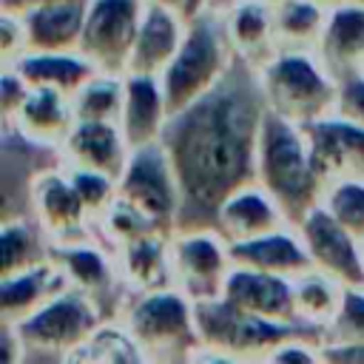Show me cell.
<instances>
[{
    "mask_svg": "<svg viewBox=\"0 0 364 364\" xmlns=\"http://www.w3.org/2000/svg\"><path fill=\"white\" fill-rule=\"evenodd\" d=\"M267 114L259 74L236 60L225 80L193 105L171 114L162 145L182 185V216L188 228L213 222L216 208L242 185L256 182V148Z\"/></svg>",
    "mask_w": 364,
    "mask_h": 364,
    "instance_id": "6da1fadb",
    "label": "cell"
},
{
    "mask_svg": "<svg viewBox=\"0 0 364 364\" xmlns=\"http://www.w3.org/2000/svg\"><path fill=\"white\" fill-rule=\"evenodd\" d=\"M256 182L279 202L293 228L321 202L324 179L313 165L301 125H293L270 111L264 114L256 148Z\"/></svg>",
    "mask_w": 364,
    "mask_h": 364,
    "instance_id": "7a4b0ae2",
    "label": "cell"
},
{
    "mask_svg": "<svg viewBox=\"0 0 364 364\" xmlns=\"http://www.w3.org/2000/svg\"><path fill=\"white\" fill-rule=\"evenodd\" d=\"M119 324L151 364H191L202 350L196 304L179 287L131 293Z\"/></svg>",
    "mask_w": 364,
    "mask_h": 364,
    "instance_id": "3957f363",
    "label": "cell"
},
{
    "mask_svg": "<svg viewBox=\"0 0 364 364\" xmlns=\"http://www.w3.org/2000/svg\"><path fill=\"white\" fill-rule=\"evenodd\" d=\"M256 74L267 111L293 125L304 128L336 108L338 80L316 51L279 48Z\"/></svg>",
    "mask_w": 364,
    "mask_h": 364,
    "instance_id": "277c9868",
    "label": "cell"
},
{
    "mask_svg": "<svg viewBox=\"0 0 364 364\" xmlns=\"http://www.w3.org/2000/svg\"><path fill=\"white\" fill-rule=\"evenodd\" d=\"M233 63H236V54L228 43L222 9L210 6V9L188 17L185 40H182L176 57L159 74L171 114L193 105L208 91H213L225 80V74L230 71Z\"/></svg>",
    "mask_w": 364,
    "mask_h": 364,
    "instance_id": "5b68a950",
    "label": "cell"
},
{
    "mask_svg": "<svg viewBox=\"0 0 364 364\" xmlns=\"http://www.w3.org/2000/svg\"><path fill=\"white\" fill-rule=\"evenodd\" d=\"M196 324H199L202 347L239 355L250 364H259L279 341H284L290 336H301L304 330H310L304 324H287V321L253 316L247 310L233 307L225 299L199 301L196 304Z\"/></svg>",
    "mask_w": 364,
    "mask_h": 364,
    "instance_id": "8992f818",
    "label": "cell"
},
{
    "mask_svg": "<svg viewBox=\"0 0 364 364\" xmlns=\"http://www.w3.org/2000/svg\"><path fill=\"white\" fill-rule=\"evenodd\" d=\"M119 199L145 213L159 230L173 233L182 216V185L162 142L134 148L117 179Z\"/></svg>",
    "mask_w": 364,
    "mask_h": 364,
    "instance_id": "52a82bcc",
    "label": "cell"
},
{
    "mask_svg": "<svg viewBox=\"0 0 364 364\" xmlns=\"http://www.w3.org/2000/svg\"><path fill=\"white\" fill-rule=\"evenodd\" d=\"M102 324V304L68 284L14 327L28 350L68 355L85 347Z\"/></svg>",
    "mask_w": 364,
    "mask_h": 364,
    "instance_id": "ba28073f",
    "label": "cell"
},
{
    "mask_svg": "<svg viewBox=\"0 0 364 364\" xmlns=\"http://www.w3.org/2000/svg\"><path fill=\"white\" fill-rule=\"evenodd\" d=\"M230 270V242L213 225L176 228L171 233L173 287H179L193 304L219 299Z\"/></svg>",
    "mask_w": 364,
    "mask_h": 364,
    "instance_id": "9c48e42d",
    "label": "cell"
},
{
    "mask_svg": "<svg viewBox=\"0 0 364 364\" xmlns=\"http://www.w3.org/2000/svg\"><path fill=\"white\" fill-rule=\"evenodd\" d=\"M145 0H88L80 51L102 74H128Z\"/></svg>",
    "mask_w": 364,
    "mask_h": 364,
    "instance_id": "30bf717a",
    "label": "cell"
},
{
    "mask_svg": "<svg viewBox=\"0 0 364 364\" xmlns=\"http://www.w3.org/2000/svg\"><path fill=\"white\" fill-rule=\"evenodd\" d=\"M31 193V210L43 233L51 239V245H68L80 239H91L97 230L94 216L82 205L68 171L60 168H43L28 182Z\"/></svg>",
    "mask_w": 364,
    "mask_h": 364,
    "instance_id": "8fae6325",
    "label": "cell"
},
{
    "mask_svg": "<svg viewBox=\"0 0 364 364\" xmlns=\"http://www.w3.org/2000/svg\"><path fill=\"white\" fill-rule=\"evenodd\" d=\"M310 264L344 287H364V245L347 228H341L321 205L307 210L296 225Z\"/></svg>",
    "mask_w": 364,
    "mask_h": 364,
    "instance_id": "7c38bea8",
    "label": "cell"
},
{
    "mask_svg": "<svg viewBox=\"0 0 364 364\" xmlns=\"http://www.w3.org/2000/svg\"><path fill=\"white\" fill-rule=\"evenodd\" d=\"M304 136L313 154V165L324 179V185L344 176H364V128L361 125L333 111L304 125Z\"/></svg>",
    "mask_w": 364,
    "mask_h": 364,
    "instance_id": "4fadbf2b",
    "label": "cell"
},
{
    "mask_svg": "<svg viewBox=\"0 0 364 364\" xmlns=\"http://www.w3.org/2000/svg\"><path fill=\"white\" fill-rule=\"evenodd\" d=\"M185 28H188V17L182 9L156 3V0H145L128 71L159 77L168 68V63L176 57L182 40H185Z\"/></svg>",
    "mask_w": 364,
    "mask_h": 364,
    "instance_id": "5bb4252c",
    "label": "cell"
},
{
    "mask_svg": "<svg viewBox=\"0 0 364 364\" xmlns=\"http://www.w3.org/2000/svg\"><path fill=\"white\" fill-rule=\"evenodd\" d=\"M219 299L230 301L239 310L262 316V318L301 324L296 318V307H293V279H287V276L233 264Z\"/></svg>",
    "mask_w": 364,
    "mask_h": 364,
    "instance_id": "9a60e30c",
    "label": "cell"
},
{
    "mask_svg": "<svg viewBox=\"0 0 364 364\" xmlns=\"http://www.w3.org/2000/svg\"><path fill=\"white\" fill-rule=\"evenodd\" d=\"M51 259L60 264V270L71 287L88 293L102 307L114 296V287L122 284L114 247L100 245L94 236L68 242V245H51Z\"/></svg>",
    "mask_w": 364,
    "mask_h": 364,
    "instance_id": "2e32d148",
    "label": "cell"
},
{
    "mask_svg": "<svg viewBox=\"0 0 364 364\" xmlns=\"http://www.w3.org/2000/svg\"><path fill=\"white\" fill-rule=\"evenodd\" d=\"M171 108L162 91L159 77L154 74H125V100L119 111V128L128 142V148H142L162 142V134L168 128Z\"/></svg>",
    "mask_w": 364,
    "mask_h": 364,
    "instance_id": "e0dca14e",
    "label": "cell"
},
{
    "mask_svg": "<svg viewBox=\"0 0 364 364\" xmlns=\"http://www.w3.org/2000/svg\"><path fill=\"white\" fill-rule=\"evenodd\" d=\"M284 225H290L284 210L259 182H247L239 191H233L213 213V228L228 242L256 239Z\"/></svg>",
    "mask_w": 364,
    "mask_h": 364,
    "instance_id": "ac0fdd59",
    "label": "cell"
},
{
    "mask_svg": "<svg viewBox=\"0 0 364 364\" xmlns=\"http://www.w3.org/2000/svg\"><path fill=\"white\" fill-rule=\"evenodd\" d=\"M9 125L31 145L60 151L77 125L71 97L54 88H28L23 105L14 111Z\"/></svg>",
    "mask_w": 364,
    "mask_h": 364,
    "instance_id": "d6986e66",
    "label": "cell"
},
{
    "mask_svg": "<svg viewBox=\"0 0 364 364\" xmlns=\"http://www.w3.org/2000/svg\"><path fill=\"white\" fill-rule=\"evenodd\" d=\"M128 142L122 136L119 122H88L77 119L68 139L60 148V162L65 168H91L119 179L128 162Z\"/></svg>",
    "mask_w": 364,
    "mask_h": 364,
    "instance_id": "ffe728a7",
    "label": "cell"
},
{
    "mask_svg": "<svg viewBox=\"0 0 364 364\" xmlns=\"http://www.w3.org/2000/svg\"><path fill=\"white\" fill-rule=\"evenodd\" d=\"M225 17V31L228 43L236 54V60L262 68L276 51V20H273V6L264 0H228L222 9Z\"/></svg>",
    "mask_w": 364,
    "mask_h": 364,
    "instance_id": "44dd1931",
    "label": "cell"
},
{
    "mask_svg": "<svg viewBox=\"0 0 364 364\" xmlns=\"http://www.w3.org/2000/svg\"><path fill=\"white\" fill-rule=\"evenodd\" d=\"M230 259L239 267H253V270H264L287 279H296L299 273L313 267L307 247L293 225H284L256 239L230 242Z\"/></svg>",
    "mask_w": 364,
    "mask_h": 364,
    "instance_id": "7402d4cb",
    "label": "cell"
},
{
    "mask_svg": "<svg viewBox=\"0 0 364 364\" xmlns=\"http://www.w3.org/2000/svg\"><path fill=\"white\" fill-rule=\"evenodd\" d=\"M114 253H117L122 287H128L131 293L173 287V273H171V233H165V230L142 233V236H136V239L114 247Z\"/></svg>",
    "mask_w": 364,
    "mask_h": 364,
    "instance_id": "603a6c76",
    "label": "cell"
},
{
    "mask_svg": "<svg viewBox=\"0 0 364 364\" xmlns=\"http://www.w3.org/2000/svg\"><path fill=\"white\" fill-rule=\"evenodd\" d=\"M313 51L336 77L364 71V3L327 9V20Z\"/></svg>",
    "mask_w": 364,
    "mask_h": 364,
    "instance_id": "cb8c5ba5",
    "label": "cell"
},
{
    "mask_svg": "<svg viewBox=\"0 0 364 364\" xmlns=\"http://www.w3.org/2000/svg\"><path fill=\"white\" fill-rule=\"evenodd\" d=\"M68 282L54 259L0 276V321L3 324H20L34 310H40L48 299H54L60 290H65Z\"/></svg>",
    "mask_w": 364,
    "mask_h": 364,
    "instance_id": "d4e9b609",
    "label": "cell"
},
{
    "mask_svg": "<svg viewBox=\"0 0 364 364\" xmlns=\"http://www.w3.org/2000/svg\"><path fill=\"white\" fill-rule=\"evenodd\" d=\"M28 51H80L85 3H46L20 11Z\"/></svg>",
    "mask_w": 364,
    "mask_h": 364,
    "instance_id": "484cf974",
    "label": "cell"
},
{
    "mask_svg": "<svg viewBox=\"0 0 364 364\" xmlns=\"http://www.w3.org/2000/svg\"><path fill=\"white\" fill-rule=\"evenodd\" d=\"M11 68L31 88H54L68 97H74L97 74L82 51H26L11 63Z\"/></svg>",
    "mask_w": 364,
    "mask_h": 364,
    "instance_id": "4316f807",
    "label": "cell"
},
{
    "mask_svg": "<svg viewBox=\"0 0 364 364\" xmlns=\"http://www.w3.org/2000/svg\"><path fill=\"white\" fill-rule=\"evenodd\" d=\"M341 296H344V284L316 267H310L293 279L296 318L316 333H321L333 321V316L341 304Z\"/></svg>",
    "mask_w": 364,
    "mask_h": 364,
    "instance_id": "83f0119b",
    "label": "cell"
},
{
    "mask_svg": "<svg viewBox=\"0 0 364 364\" xmlns=\"http://www.w3.org/2000/svg\"><path fill=\"white\" fill-rule=\"evenodd\" d=\"M0 247H3V267L0 276L43 264L51 259V239L43 233L37 219L26 216H6L0 228Z\"/></svg>",
    "mask_w": 364,
    "mask_h": 364,
    "instance_id": "f1b7e54d",
    "label": "cell"
},
{
    "mask_svg": "<svg viewBox=\"0 0 364 364\" xmlns=\"http://www.w3.org/2000/svg\"><path fill=\"white\" fill-rule=\"evenodd\" d=\"M273 20L279 48L313 51L324 28L327 9L316 0H282L279 6H273Z\"/></svg>",
    "mask_w": 364,
    "mask_h": 364,
    "instance_id": "f546056e",
    "label": "cell"
},
{
    "mask_svg": "<svg viewBox=\"0 0 364 364\" xmlns=\"http://www.w3.org/2000/svg\"><path fill=\"white\" fill-rule=\"evenodd\" d=\"M125 100V74H102L97 71L74 97V117L88 122H119Z\"/></svg>",
    "mask_w": 364,
    "mask_h": 364,
    "instance_id": "4dcf8cb0",
    "label": "cell"
},
{
    "mask_svg": "<svg viewBox=\"0 0 364 364\" xmlns=\"http://www.w3.org/2000/svg\"><path fill=\"white\" fill-rule=\"evenodd\" d=\"M318 205L341 228L364 239V176H344V179L327 182Z\"/></svg>",
    "mask_w": 364,
    "mask_h": 364,
    "instance_id": "1f68e13d",
    "label": "cell"
},
{
    "mask_svg": "<svg viewBox=\"0 0 364 364\" xmlns=\"http://www.w3.org/2000/svg\"><path fill=\"white\" fill-rule=\"evenodd\" d=\"M321 344H355L364 341V287H344L341 304L333 321L318 333Z\"/></svg>",
    "mask_w": 364,
    "mask_h": 364,
    "instance_id": "d6a6232c",
    "label": "cell"
},
{
    "mask_svg": "<svg viewBox=\"0 0 364 364\" xmlns=\"http://www.w3.org/2000/svg\"><path fill=\"white\" fill-rule=\"evenodd\" d=\"M97 230L105 236L108 247H119V245H125V242H131V239H136L142 233H154L159 228L145 213H139L134 205H128L125 199L117 196V202L97 219Z\"/></svg>",
    "mask_w": 364,
    "mask_h": 364,
    "instance_id": "836d02e7",
    "label": "cell"
},
{
    "mask_svg": "<svg viewBox=\"0 0 364 364\" xmlns=\"http://www.w3.org/2000/svg\"><path fill=\"white\" fill-rule=\"evenodd\" d=\"M65 168V165H63ZM82 205L88 208V213L94 216V222L117 202L119 196V188H117V179L108 176V173H100V171H91V168H65Z\"/></svg>",
    "mask_w": 364,
    "mask_h": 364,
    "instance_id": "e575fe53",
    "label": "cell"
},
{
    "mask_svg": "<svg viewBox=\"0 0 364 364\" xmlns=\"http://www.w3.org/2000/svg\"><path fill=\"white\" fill-rule=\"evenodd\" d=\"M259 364H327V355L318 338H310L301 333L279 341Z\"/></svg>",
    "mask_w": 364,
    "mask_h": 364,
    "instance_id": "d590c367",
    "label": "cell"
},
{
    "mask_svg": "<svg viewBox=\"0 0 364 364\" xmlns=\"http://www.w3.org/2000/svg\"><path fill=\"white\" fill-rule=\"evenodd\" d=\"M336 80H338V94L333 111L364 128V71H350Z\"/></svg>",
    "mask_w": 364,
    "mask_h": 364,
    "instance_id": "8d00e7d4",
    "label": "cell"
},
{
    "mask_svg": "<svg viewBox=\"0 0 364 364\" xmlns=\"http://www.w3.org/2000/svg\"><path fill=\"white\" fill-rule=\"evenodd\" d=\"M26 51H28V37H26L23 14L11 11V9H0V60H3V65H11Z\"/></svg>",
    "mask_w": 364,
    "mask_h": 364,
    "instance_id": "74e56055",
    "label": "cell"
},
{
    "mask_svg": "<svg viewBox=\"0 0 364 364\" xmlns=\"http://www.w3.org/2000/svg\"><path fill=\"white\" fill-rule=\"evenodd\" d=\"M28 82L11 68V65H3L0 71V111H3V119L9 122L14 117V111L23 105L26 94H28Z\"/></svg>",
    "mask_w": 364,
    "mask_h": 364,
    "instance_id": "f35d334b",
    "label": "cell"
},
{
    "mask_svg": "<svg viewBox=\"0 0 364 364\" xmlns=\"http://www.w3.org/2000/svg\"><path fill=\"white\" fill-rule=\"evenodd\" d=\"M26 341L20 338L14 324H3V338H0V364H23L26 358Z\"/></svg>",
    "mask_w": 364,
    "mask_h": 364,
    "instance_id": "ab89813d",
    "label": "cell"
},
{
    "mask_svg": "<svg viewBox=\"0 0 364 364\" xmlns=\"http://www.w3.org/2000/svg\"><path fill=\"white\" fill-rule=\"evenodd\" d=\"M327 364H364V341L355 344H321Z\"/></svg>",
    "mask_w": 364,
    "mask_h": 364,
    "instance_id": "60d3db41",
    "label": "cell"
},
{
    "mask_svg": "<svg viewBox=\"0 0 364 364\" xmlns=\"http://www.w3.org/2000/svg\"><path fill=\"white\" fill-rule=\"evenodd\" d=\"M191 364H250L239 355H230V353H222V350H210V347H202Z\"/></svg>",
    "mask_w": 364,
    "mask_h": 364,
    "instance_id": "b9f144b4",
    "label": "cell"
},
{
    "mask_svg": "<svg viewBox=\"0 0 364 364\" xmlns=\"http://www.w3.org/2000/svg\"><path fill=\"white\" fill-rule=\"evenodd\" d=\"M46 3H88V0H0V9L26 11V9H34V6H46Z\"/></svg>",
    "mask_w": 364,
    "mask_h": 364,
    "instance_id": "7bdbcfd3",
    "label": "cell"
},
{
    "mask_svg": "<svg viewBox=\"0 0 364 364\" xmlns=\"http://www.w3.org/2000/svg\"><path fill=\"white\" fill-rule=\"evenodd\" d=\"M63 364H97V358L88 353V347H80V350L63 355Z\"/></svg>",
    "mask_w": 364,
    "mask_h": 364,
    "instance_id": "ee69618b",
    "label": "cell"
},
{
    "mask_svg": "<svg viewBox=\"0 0 364 364\" xmlns=\"http://www.w3.org/2000/svg\"><path fill=\"white\" fill-rule=\"evenodd\" d=\"M213 6V0H185V17H193V14H199V11H205V9H210Z\"/></svg>",
    "mask_w": 364,
    "mask_h": 364,
    "instance_id": "f6af8a7d",
    "label": "cell"
},
{
    "mask_svg": "<svg viewBox=\"0 0 364 364\" xmlns=\"http://www.w3.org/2000/svg\"><path fill=\"white\" fill-rule=\"evenodd\" d=\"M321 3L324 9H336V6H347V3H364V0H316Z\"/></svg>",
    "mask_w": 364,
    "mask_h": 364,
    "instance_id": "bcb514c9",
    "label": "cell"
},
{
    "mask_svg": "<svg viewBox=\"0 0 364 364\" xmlns=\"http://www.w3.org/2000/svg\"><path fill=\"white\" fill-rule=\"evenodd\" d=\"M156 3H168V6H176V9H185V0H156Z\"/></svg>",
    "mask_w": 364,
    "mask_h": 364,
    "instance_id": "7dc6e473",
    "label": "cell"
},
{
    "mask_svg": "<svg viewBox=\"0 0 364 364\" xmlns=\"http://www.w3.org/2000/svg\"><path fill=\"white\" fill-rule=\"evenodd\" d=\"M264 3H270V6H279V3H282V0H264Z\"/></svg>",
    "mask_w": 364,
    "mask_h": 364,
    "instance_id": "c3c4849f",
    "label": "cell"
},
{
    "mask_svg": "<svg viewBox=\"0 0 364 364\" xmlns=\"http://www.w3.org/2000/svg\"><path fill=\"white\" fill-rule=\"evenodd\" d=\"M361 245H364V239H361Z\"/></svg>",
    "mask_w": 364,
    "mask_h": 364,
    "instance_id": "681fc988",
    "label": "cell"
}]
</instances>
